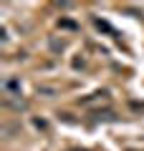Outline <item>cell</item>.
<instances>
[{"mask_svg": "<svg viewBox=\"0 0 144 151\" xmlns=\"http://www.w3.org/2000/svg\"><path fill=\"white\" fill-rule=\"evenodd\" d=\"M106 101H109V91H106V88H104V91H94L91 96L79 98V103H81V106H86V108H89V106H96V103H106Z\"/></svg>", "mask_w": 144, "mask_h": 151, "instance_id": "6da1fadb", "label": "cell"}, {"mask_svg": "<svg viewBox=\"0 0 144 151\" xmlns=\"http://www.w3.org/2000/svg\"><path fill=\"white\" fill-rule=\"evenodd\" d=\"M3 106H5V108H13V111H25V108H28V101H23L20 96H5V98H3Z\"/></svg>", "mask_w": 144, "mask_h": 151, "instance_id": "7a4b0ae2", "label": "cell"}, {"mask_svg": "<svg viewBox=\"0 0 144 151\" xmlns=\"http://www.w3.org/2000/svg\"><path fill=\"white\" fill-rule=\"evenodd\" d=\"M91 121H94V124H101V121H116V113H114L111 108H106V111H94V113H91Z\"/></svg>", "mask_w": 144, "mask_h": 151, "instance_id": "3957f363", "label": "cell"}, {"mask_svg": "<svg viewBox=\"0 0 144 151\" xmlns=\"http://www.w3.org/2000/svg\"><path fill=\"white\" fill-rule=\"evenodd\" d=\"M3 88H5V96H20V81L18 78H8L3 83Z\"/></svg>", "mask_w": 144, "mask_h": 151, "instance_id": "277c9868", "label": "cell"}, {"mask_svg": "<svg viewBox=\"0 0 144 151\" xmlns=\"http://www.w3.org/2000/svg\"><path fill=\"white\" fill-rule=\"evenodd\" d=\"M48 45H51V50H53V53L66 50V40H63V38H51V40H48Z\"/></svg>", "mask_w": 144, "mask_h": 151, "instance_id": "5b68a950", "label": "cell"}, {"mask_svg": "<svg viewBox=\"0 0 144 151\" xmlns=\"http://www.w3.org/2000/svg\"><path fill=\"white\" fill-rule=\"evenodd\" d=\"M38 93L46 96V98H53L56 93H58V88H56V86H38Z\"/></svg>", "mask_w": 144, "mask_h": 151, "instance_id": "8992f818", "label": "cell"}, {"mask_svg": "<svg viewBox=\"0 0 144 151\" xmlns=\"http://www.w3.org/2000/svg\"><path fill=\"white\" fill-rule=\"evenodd\" d=\"M94 25L99 28V30H106V33H114V28L109 25L106 20H101V18H94Z\"/></svg>", "mask_w": 144, "mask_h": 151, "instance_id": "52a82bcc", "label": "cell"}, {"mask_svg": "<svg viewBox=\"0 0 144 151\" xmlns=\"http://www.w3.org/2000/svg\"><path fill=\"white\" fill-rule=\"evenodd\" d=\"M58 25H61V28H71V30H76V23H71V20H61Z\"/></svg>", "mask_w": 144, "mask_h": 151, "instance_id": "ba28073f", "label": "cell"}, {"mask_svg": "<svg viewBox=\"0 0 144 151\" xmlns=\"http://www.w3.org/2000/svg\"><path fill=\"white\" fill-rule=\"evenodd\" d=\"M84 65H86L84 58H76V60H73V68H84Z\"/></svg>", "mask_w": 144, "mask_h": 151, "instance_id": "9c48e42d", "label": "cell"}, {"mask_svg": "<svg viewBox=\"0 0 144 151\" xmlns=\"http://www.w3.org/2000/svg\"><path fill=\"white\" fill-rule=\"evenodd\" d=\"M68 151H86V149H68Z\"/></svg>", "mask_w": 144, "mask_h": 151, "instance_id": "30bf717a", "label": "cell"}]
</instances>
